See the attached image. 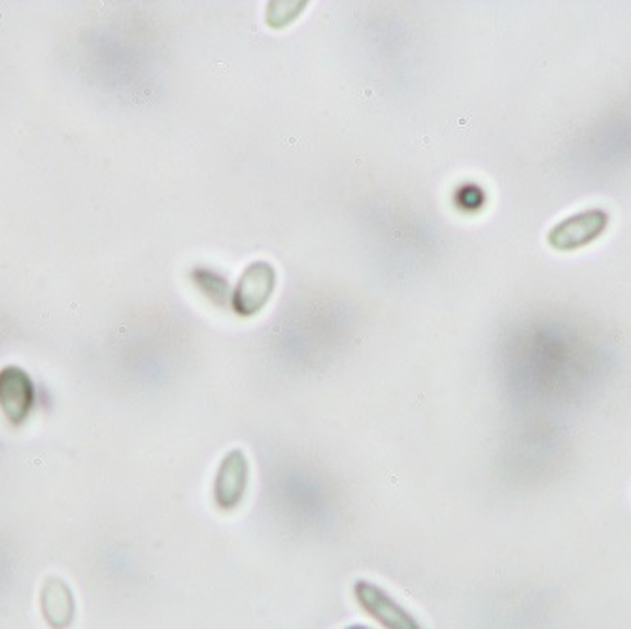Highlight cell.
I'll list each match as a JSON object with an SVG mask.
<instances>
[{
  "label": "cell",
  "instance_id": "obj_1",
  "mask_svg": "<svg viewBox=\"0 0 631 629\" xmlns=\"http://www.w3.org/2000/svg\"><path fill=\"white\" fill-rule=\"evenodd\" d=\"M352 594L357 607L382 629H423L416 616L376 582L357 578Z\"/></svg>",
  "mask_w": 631,
  "mask_h": 629
},
{
  "label": "cell",
  "instance_id": "obj_6",
  "mask_svg": "<svg viewBox=\"0 0 631 629\" xmlns=\"http://www.w3.org/2000/svg\"><path fill=\"white\" fill-rule=\"evenodd\" d=\"M342 629H375V627H370V625H367V623L355 622V623H350V625H346V627H342Z\"/></svg>",
  "mask_w": 631,
  "mask_h": 629
},
{
  "label": "cell",
  "instance_id": "obj_5",
  "mask_svg": "<svg viewBox=\"0 0 631 629\" xmlns=\"http://www.w3.org/2000/svg\"><path fill=\"white\" fill-rule=\"evenodd\" d=\"M197 285L201 287V291L208 299H212L214 303L223 305L227 297H229V287H227V280L215 276L214 272L208 270H199L197 272Z\"/></svg>",
  "mask_w": 631,
  "mask_h": 629
},
{
  "label": "cell",
  "instance_id": "obj_2",
  "mask_svg": "<svg viewBox=\"0 0 631 629\" xmlns=\"http://www.w3.org/2000/svg\"><path fill=\"white\" fill-rule=\"evenodd\" d=\"M251 465L242 448H231L217 463L212 482V501L219 512L240 508L250 490Z\"/></svg>",
  "mask_w": 631,
  "mask_h": 629
},
{
  "label": "cell",
  "instance_id": "obj_3",
  "mask_svg": "<svg viewBox=\"0 0 631 629\" xmlns=\"http://www.w3.org/2000/svg\"><path fill=\"white\" fill-rule=\"evenodd\" d=\"M274 285H276V272L272 265L265 261L248 265L231 295L233 310L244 318L259 314L269 305L274 293Z\"/></svg>",
  "mask_w": 631,
  "mask_h": 629
},
{
  "label": "cell",
  "instance_id": "obj_4",
  "mask_svg": "<svg viewBox=\"0 0 631 629\" xmlns=\"http://www.w3.org/2000/svg\"><path fill=\"white\" fill-rule=\"evenodd\" d=\"M607 223H609V215L599 208L580 212L558 223L550 231L548 242L552 248L562 249V251L582 248L603 233Z\"/></svg>",
  "mask_w": 631,
  "mask_h": 629
}]
</instances>
